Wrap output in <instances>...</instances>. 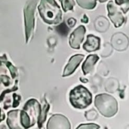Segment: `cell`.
Returning a JSON list of instances; mask_svg holds the SVG:
<instances>
[{
    "label": "cell",
    "mask_w": 129,
    "mask_h": 129,
    "mask_svg": "<svg viewBox=\"0 0 129 129\" xmlns=\"http://www.w3.org/2000/svg\"><path fill=\"white\" fill-rule=\"evenodd\" d=\"M38 9L40 16L46 24L56 25L61 22V10L55 0H41Z\"/></svg>",
    "instance_id": "1"
},
{
    "label": "cell",
    "mask_w": 129,
    "mask_h": 129,
    "mask_svg": "<svg viewBox=\"0 0 129 129\" xmlns=\"http://www.w3.org/2000/svg\"><path fill=\"white\" fill-rule=\"evenodd\" d=\"M94 105L99 112L105 117H112L118 111V102L112 96L107 94L97 95Z\"/></svg>",
    "instance_id": "2"
},
{
    "label": "cell",
    "mask_w": 129,
    "mask_h": 129,
    "mask_svg": "<svg viewBox=\"0 0 129 129\" xmlns=\"http://www.w3.org/2000/svg\"><path fill=\"white\" fill-rule=\"evenodd\" d=\"M69 101L74 108L84 109L92 102V94L88 89L78 85L70 91Z\"/></svg>",
    "instance_id": "3"
},
{
    "label": "cell",
    "mask_w": 129,
    "mask_h": 129,
    "mask_svg": "<svg viewBox=\"0 0 129 129\" xmlns=\"http://www.w3.org/2000/svg\"><path fill=\"white\" fill-rule=\"evenodd\" d=\"M38 0L28 1L24 8L25 30L26 35V42H28L31 39L35 27V10Z\"/></svg>",
    "instance_id": "4"
},
{
    "label": "cell",
    "mask_w": 129,
    "mask_h": 129,
    "mask_svg": "<svg viewBox=\"0 0 129 129\" xmlns=\"http://www.w3.org/2000/svg\"><path fill=\"white\" fill-rule=\"evenodd\" d=\"M23 110L25 111L28 115L33 126L35 123V122L38 121L40 112H41L42 107L37 100L35 99H31L25 103Z\"/></svg>",
    "instance_id": "5"
},
{
    "label": "cell",
    "mask_w": 129,
    "mask_h": 129,
    "mask_svg": "<svg viewBox=\"0 0 129 129\" xmlns=\"http://www.w3.org/2000/svg\"><path fill=\"white\" fill-rule=\"evenodd\" d=\"M71 123L65 116L60 114L53 115L47 124V129H71Z\"/></svg>",
    "instance_id": "6"
},
{
    "label": "cell",
    "mask_w": 129,
    "mask_h": 129,
    "mask_svg": "<svg viewBox=\"0 0 129 129\" xmlns=\"http://www.w3.org/2000/svg\"><path fill=\"white\" fill-rule=\"evenodd\" d=\"M108 16L115 27L122 26L125 22V17L113 1H111L107 5Z\"/></svg>",
    "instance_id": "7"
},
{
    "label": "cell",
    "mask_w": 129,
    "mask_h": 129,
    "mask_svg": "<svg viewBox=\"0 0 129 129\" xmlns=\"http://www.w3.org/2000/svg\"><path fill=\"white\" fill-rule=\"evenodd\" d=\"M86 28L83 25H80L73 31L69 37V44L73 49H79L80 45L83 41Z\"/></svg>",
    "instance_id": "8"
},
{
    "label": "cell",
    "mask_w": 129,
    "mask_h": 129,
    "mask_svg": "<svg viewBox=\"0 0 129 129\" xmlns=\"http://www.w3.org/2000/svg\"><path fill=\"white\" fill-rule=\"evenodd\" d=\"M21 110H11L8 113L6 123L10 129H25L21 121Z\"/></svg>",
    "instance_id": "9"
},
{
    "label": "cell",
    "mask_w": 129,
    "mask_h": 129,
    "mask_svg": "<svg viewBox=\"0 0 129 129\" xmlns=\"http://www.w3.org/2000/svg\"><path fill=\"white\" fill-rule=\"evenodd\" d=\"M84 55L81 54H75V55L71 57L68 64L64 68L62 77H68V76L73 74L75 72L78 66L79 65L81 62L84 59Z\"/></svg>",
    "instance_id": "10"
},
{
    "label": "cell",
    "mask_w": 129,
    "mask_h": 129,
    "mask_svg": "<svg viewBox=\"0 0 129 129\" xmlns=\"http://www.w3.org/2000/svg\"><path fill=\"white\" fill-rule=\"evenodd\" d=\"M100 38L92 34L87 35L86 41L83 45V49L87 52H93L98 50L100 48Z\"/></svg>",
    "instance_id": "11"
},
{
    "label": "cell",
    "mask_w": 129,
    "mask_h": 129,
    "mask_svg": "<svg viewBox=\"0 0 129 129\" xmlns=\"http://www.w3.org/2000/svg\"><path fill=\"white\" fill-rule=\"evenodd\" d=\"M99 59V56L96 54H91L87 57L82 65V70L84 75L91 73L93 70L94 64Z\"/></svg>",
    "instance_id": "12"
},
{
    "label": "cell",
    "mask_w": 129,
    "mask_h": 129,
    "mask_svg": "<svg viewBox=\"0 0 129 129\" xmlns=\"http://www.w3.org/2000/svg\"><path fill=\"white\" fill-rule=\"evenodd\" d=\"M49 108H50V105H49V104L47 102L46 100H44L43 101L42 106L41 112H40V116H39L37 121L38 126H39V127L40 128H42L43 124H44L45 120H46L47 114Z\"/></svg>",
    "instance_id": "13"
},
{
    "label": "cell",
    "mask_w": 129,
    "mask_h": 129,
    "mask_svg": "<svg viewBox=\"0 0 129 129\" xmlns=\"http://www.w3.org/2000/svg\"><path fill=\"white\" fill-rule=\"evenodd\" d=\"M79 6L87 10L94 9L96 6V0H76Z\"/></svg>",
    "instance_id": "14"
},
{
    "label": "cell",
    "mask_w": 129,
    "mask_h": 129,
    "mask_svg": "<svg viewBox=\"0 0 129 129\" xmlns=\"http://www.w3.org/2000/svg\"><path fill=\"white\" fill-rule=\"evenodd\" d=\"M60 1L61 3L63 10L65 12L73 10L74 5H75L74 0H60Z\"/></svg>",
    "instance_id": "15"
},
{
    "label": "cell",
    "mask_w": 129,
    "mask_h": 129,
    "mask_svg": "<svg viewBox=\"0 0 129 129\" xmlns=\"http://www.w3.org/2000/svg\"><path fill=\"white\" fill-rule=\"evenodd\" d=\"M1 62L2 63H5V64H6V67L8 68V69L10 70V73L11 75V77L13 78H15L18 76V72L16 68H15L10 61H7V59H3L2 58H1Z\"/></svg>",
    "instance_id": "16"
},
{
    "label": "cell",
    "mask_w": 129,
    "mask_h": 129,
    "mask_svg": "<svg viewBox=\"0 0 129 129\" xmlns=\"http://www.w3.org/2000/svg\"><path fill=\"white\" fill-rule=\"evenodd\" d=\"M116 3L120 6L121 10L126 13L129 10V0H115Z\"/></svg>",
    "instance_id": "17"
},
{
    "label": "cell",
    "mask_w": 129,
    "mask_h": 129,
    "mask_svg": "<svg viewBox=\"0 0 129 129\" xmlns=\"http://www.w3.org/2000/svg\"><path fill=\"white\" fill-rule=\"evenodd\" d=\"M100 126L95 123H87V124H81L79 125L76 129H99Z\"/></svg>",
    "instance_id": "18"
},
{
    "label": "cell",
    "mask_w": 129,
    "mask_h": 129,
    "mask_svg": "<svg viewBox=\"0 0 129 129\" xmlns=\"http://www.w3.org/2000/svg\"><path fill=\"white\" fill-rule=\"evenodd\" d=\"M13 100H14L13 103V107L16 108L19 105L20 101V100H21V97H20L19 95L16 94H13Z\"/></svg>",
    "instance_id": "19"
},
{
    "label": "cell",
    "mask_w": 129,
    "mask_h": 129,
    "mask_svg": "<svg viewBox=\"0 0 129 129\" xmlns=\"http://www.w3.org/2000/svg\"><path fill=\"white\" fill-rule=\"evenodd\" d=\"M1 79L2 83H3L5 84V85L8 86L10 83V79L7 75H1Z\"/></svg>",
    "instance_id": "20"
},
{
    "label": "cell",
    "mask_w": 129,
    "mask_h": 129,
    "mask_svg": "<svg viewBox=\"0 0 129 129\" xmlns=\"http://www.w3.org/2000/svg\"><path fill=\"white\" fill-rule=\"evenodd\" d=\"M76 23V20H75L73 18H69L68 20V24L69 25V27H73L75 25Z\"/></svg>",
    "instance_id": "21"
},
{
    "label": "cell",
    "mask_w": 129,
    "mask_h": 129,
    "mask_svg": "<svg viewBox=\"0 0 129 129\" xmlns=\"http://www.w3.org/2000/svg\"><path fill=\"white\" fill-rule=\"evenodd\" d=\"M98 1L101 3H104V2H105V1H107V0H98Z\"/></svg>",
    "instance_id": "22"
},
{
    "label": "cell",
    "mask_w": 129,
    "mask_h": 129,
    "mask_svg": "<svg viewBox=\"0 0 129 129\" xmlns=\"http://www.w3.org/2000/svg\"><path fill=\"white\" fill-rule=\"evenodd\" d=\"M1 129H7V128H6V126H5L4 125H3V126H1Z\"/></svg>",
    "instance_id": "23"
}]
</instances>
